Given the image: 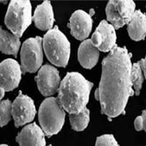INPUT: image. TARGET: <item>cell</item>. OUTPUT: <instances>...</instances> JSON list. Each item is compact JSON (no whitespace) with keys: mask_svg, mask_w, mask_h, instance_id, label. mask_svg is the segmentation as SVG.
<instances>
[{"mask_svg":"<svg viewBox=\"0 0 146 146\" xmlns=\"http://www.w3.org/2000/svg\"><path fill=\"white\" fill-rule=\"evenodd\" d=\"M36 81L42 94L45 96H51L59 88V73L53 66L48 64L44 65L39 70Z\"/></svg>","mask_w":146,"mask_h":146,"instance_id":"9c48e42d","label":"cell"},{"mask_svg":"<svg viewBox=\"0 0 146 146\" xmlns=\"http://www.w3.org/2000/svg\"><path fill=\"white\" fill-rule=\"evenodd\" d=\"M131 78L132 86L135 89L134 91H135V94L139 95L143 83V75L139 62L133 64L132 68H131Z\"/></svg>","mask_w":146,"mask_h":146,"instance_id":"d6986e66","label":"cell"},{"mask_svg":"<svg viewBox=\"0 0 146 146\" xmlns=\"http://www.w3.org/2000/svg\"><path fill=\"white\" fill-rule=\"evenodd\" d=\"M140 66H141V69L143 70L144 72V75L145 77V79H146V56H145V58L144 59H142L140 62Z\"/></svg>","mask_w":146,"mask_h":146,"instance_id":"603a6c76","label":"cell"},{"mask_svg":"<svg viewBox=\"0 0 146 146\" xmlns=\"http://www.w3.org/2000/svg\"><path fill=\"white\" fill-rule=\"evenodd\" d=\"M78 55L80 64L86 69L93 68L100 57L99 50L92 44L91 40H86L80 44Z\"/></svg>","mask_w":146,"mask_h":146,"instance_id":"9a60e30c","label":"cell"},{"mask_svg":"<svg viewBox=\"0 0 146 146\" xmlns=\"http://www.w3.org/2000/svg\"><path fill=\"white\" fill-rule=\"evenodd\" d=\"M42 45L47 58L53 64L62 67L67 65L70 55V42L56 26L45 34Z\"/></svg>","mask_w":146,"mask_h":146,"instance_id":"3957f363","label":"cell"},{"mask_svg":"<svg viewBox=\"0 0 146 146\" xmlns=\"http://www.w3.org/2000/svg\"><path fill=\"white\" fill-rule=\"evenodd\" d=\"M94 84L78 72H69L60 83L58 99L64 110L78 113L86 108Z\"/></svg>","mask_w":146,"mask_h":146,"instance_id":"7a4b0ae2","label":"cell"},{"mask_svg":"<svg viewBox=\"0 0 146 146\" xmlns=\"http://www.w3.org/2000/svg\"><path fill=\"white\" fill-rule=\"evenodd\" d=\"M20 45V40L18 36L0 29V51L16 56Z\"/></svg>","mask_w":146,"mask_h":146,"instance_id":"e0dca14e","label":"cell"},{"mask_svg":"<svg viewBox=\"0 0 146 146\" xmlns=\"http://www.w3.org/2000/svg\"><path fill=\"white\" fill-rule=\"evenodd\" d=\"M42 40L36 36L26 40L21 50V69L23 73L35 72L42 63Z\"/></svg>","mask_w":146,"mask_h":146,"instance_id":"8992f818","label":"cell"},{"mask_svg":"<svg viewBox=\"0 0 146 146\" xmlns=\"http://www.w3.org/2000/svg\"><path fill=\"white\" fill-rule=\"evenodd\" d=\"M65 112L58 98L49 97L42 102L39 110V121L47 136L56 135L64 123Z\"/></svg>","mask_w":146,"mask_h":146,"instance_id":"277c9868","label":"cell"},{"mask_svg":"<svg viewBox=\"0 0 146 146\" xmlns=\"http://www.w3.org/2000/svg\"><path fill=\"white\" fill-rule=\"evenodd\" d=\"M49 146H51V145H49Z\"/></svg>","mask_w":146,"mask_h":146,"instance_id":"4316f807","label":"cell"},{"mask_svg":"<svg viewBox=\"0 0 146 146\" xmlns=\"http://www.w3.org/2000/svg\"><path fill=\"white\" fill-rule=\"evenodd\" d=\"M0 146H8V145H1Z\"/></svg>","mask_w":146,"mask_h":146,"instance_id":"484cf974","label":"cell"},{"mask_svg":"<svg viewBox=\"0 0 146 146\" xmlns=\"http://www.w3.org/2000/svg\"><path fill=\"white\" fill-rule=\"evenodd\" d=\"M12 103L10 100L0 101V126H4L11 120Z\"/></svg>","mask_w":146,"mask_h":146,"instance_id":"ffe728a7","label":"cell"},{"mask_svg":"<svg viewBox=\"0 0 146 146\" xmlns=\"http://www.w3.org/2000/svg\"><path fill=\"white\" fill-rule=\"evenodd\" d=\"M89 115L90 112L86 108L78 113L70 114V121L72 128L78 131L84 130L89 122Z\"/></svg>","mask_w":146,"mask_h":146,"instance_id":"ac0fdd59","label":"cell"},{"mask_svg":"<svg viewBox=\"0 0 146 146\" xmlns=\"http://www.w3.org/2000/svg\"><path fill=\"white\" fill-rule=\"evenodd\" d=\"M5 91L3 89V88H0V100H2V99L4 97V96H5Z\"/></svg>","mask_w":146,"mask_h":146,"instance_id":"d4e9b609","label":"cell"},{"mask_svg":"<svg viewBox=\"0 0 146 146\" xmlns=\"http://www.w3.org/2000/svg\"><path fill=\"white\" fill-rule=\"evenodd\" d=\"M135 127L137 131H141L143 129V123L142 116H138L135 121Z\"/></svg>","mask_w":146,"mask_h":146,"instance_id":"7402d4cb","label":"cell"},{"mask_svg":"<svg viewBox=\"0 0 146 146\" xmlns=\"http://www.w3.org/2000/svg\"><path fill=\"white\" fill-rule=\"evenodd\" d=\"M20 146H45L44 132L36 123L27 125L16 137Z\"/></svg>","mask_w":146,"mask_h":146,"instance_id":"4fadbf2b","label":"cell"},{"mask_svg":"<svg viewBox=\"0 0 146 146\" xmlns=\"http://www.w3.org/2000/svg\"><path fill=\"white\" fill-rule=\"evenodd\" d=\"M21 69L14 59L8 58L0 64V88L10 91L18 86L21 79Z\"/></svg>","mask_w":146,"mask_h":146,"instance_id":"30bf717a","label":"cell"},{"mask_svg":"<svg viewBox=\"0 0 146 146\" xmlns=\"http://www.w3.org/2000/svg\"><path fill=\"white\" fill-rule=\"evenodd\" d=\"M115 29L107 21H102L95 30L91 41L98 50L103 52L111 51L116 46Z\"/></svg>","mask_w":146,"mask_h":146,"instance_id":"8fae6325","label":"cell"},{"mask_svg":"<svg viewBox=\"0 0 146 146\" xmlns=\"http://www.w3.org/2000/svg\"><path fill=\"white\" fill-rule=\"evenodd\" d=\"M142 118H143V129L146 131V109L143 110L142 113Z\"/></svg>","mask_w":146,"mask_h":146,"instance_id":"cb8c5ba5","label":"cell"},{"mask_svg":"<svg viewBox=\"0 0 146 146\" xmlns=\"http://www.w3.org/2000/svg\"><path fill=\"white\" fill-rule=\"evenodd\" d=\"M131 68V54L126 48L115 46L103 60L101 80L95 97L100 101L102 113L109 118L124 113L128 100L134 94Z\"/></svg>","mask_w":146,"mask_h":146,"instance_id":"6da1fadb","label":"cell"},{"mask_svg":"<svg viewBox=\"0 0 146 146\" xmlns=\"http://www.w3.org/2000/svg\"><path fill=\"white\" fill-rule=\"evenodd\" d=\"M68 27L77 40H83L89 36L92 29V18L83 10H77L72 15Z\"/></svg>","mask_w":146,"mask_h":146,"instance_id":"7c38bea8","label":"cell"},{"mask_svg":"<svg viewBox=\"0 0 146 146\" xmlns=\"http://www.w3.org/2000/svg\"><path fill=\"white\" fill-rule=\"evenodd\" d=\"M128 32L133 40L139 41L146 36V15L140 10H135L128 23Z\"/></svg>","mask_w":146,"mask_h":146,"instance_id":"2e32d148","label":"cell"},{"mask_svg":"<svg viewBox=\"0 0 146 146\" xmlns=\"http://www.w3.org/2000/svg\"><path fill=\"white\" fill-rule=\"evenodd\" d=\"M35 25L41 30H48L52 28L54 23L53 8L49 1H45L36 7L33 16Z\"/></svg>","mask_w":146,"mask_h":146,"instance_id":"5bb4252c","label":"cell"},{"mask_svg":"<svg viewBox=\"0 0 146 146\" xmlns=\"http://www.w3.org/2000/svg\"><path fill=\"white\" fill-rule=\"evenodd\" d=\"M36 114L35 104L28 96L19 93L15 101L12 104V116L16 127L29 123Z\"/></svg>","mask_w":146,"mask_h":146,"instance_id":"ba28073f","label":"cell"},{"mask_svg":"<svg viewBox=\"0 0 146 146\" xmlns=\"http://www.w3.org/2000/svg\"><path fill=\"white\" fill-rule=\"evenodd\" d=\"M135 12L133 1H110L106 7L107 18L115 29H119L129 23Z\"/></svg>","mask_w":146,"mask_h":146,"instance_id":"52a82bcc","label":"cell"},{"mask_svg":"<svg viewBox=\"0 0 146 146\" xmlns=\"http://www.w3.org/2000/svg\"><path fill=\"white\" fill-rule=\"evenodd\" d=\"M32 5L28 0H13L9 5L5 22L14 35L20 37L31 24Z\"/></svg>","mask_w":146,"mask_h":146,"instance_id":"5b68a950","label":"cell"},{"mask_svg":"<svg viewBox=\"0 0 146 146\" xmlns=\"http://www.w3.org/2000/svg\"><path fill=\"white\" fill-rule=\"evenodd\" d=\"M95 146H119L118 143L111 135H105L97 138Z\"/></svg>","mask_w":146,"mask_h":146,"instance_id":"44dd1931","label":"cell"}]
</instances>
